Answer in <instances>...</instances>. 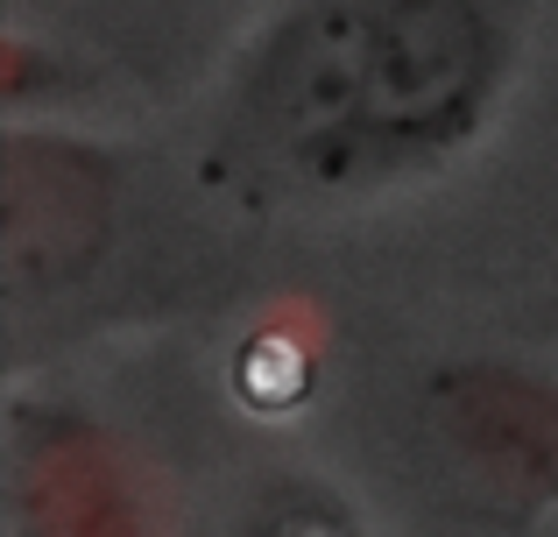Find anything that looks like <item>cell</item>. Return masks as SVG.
Segmentation results:
<instances>
[{
    "label": "cell",
    "instance_id": "1",
    "mask_svg": "<svg viewBox=\"0 0 558 537\" xmlns=\"http://www.w3.org/2000/svg\"><path fill=\"white\" fill-rule=\"evenodd\" d=\"M523 64V0H290L227 85L213 178L255 198H361L488 135Z\"/></svg>",
    "mask_w": 558,
    "mask_h": 537
},
{
    "label": "cell",
    "instance_id": "2",
    "mask_svg": "<svg viewBox=\"0 0 558 537\" xmlns=\"http://www.w3.org/2000/svg\"><path fill=\"white\" fill-rule=\"evenodd\" d=\"M8 537H191L149 453L71 396L8 403Z\"/></svg>",
    "mask_w": 558,
    "mask_h": 537
},
{
    "label": "cell",
    "instance_id": "3",
    "mask_svg": "<svg viewBox=\"0 0 558 537\" xmlns=\"http://www.w3.org/2000/svg\"><path fill=\"white\" fill-rule=\"evenodd\" d=\"M424 446L452 496L495 524H531L558 510V382L517 361H452L417 396Z\"/></svg>",
    "mask_w": 558,
    "mask_h": 537
},
{
    "label": "cell",
    "instance_id": "4",
    "mask_svg": "<svg viewBox=\"0 0 558 537\" xmlns=\"http://www.w3.org/2000/svg\"><path fill=\"white\" fill-rule=\"evenodd\" d=\"M121 220V156L93 135L43 127L28 113L0 142V276L8 297H57L85 283L113 248Z\"/></svg>",
    "mask_w": 558,
    "mask_h": 537
},
{
    "label": "cell",
    "instance_id": "5",
    "mask_svg": "<svg viewBox=\"0 0 558 537\" xmlns=\"http://www.w3.org/2000/svg\"><path fill=\"white\" fill-rule=\"evenodd\" d=\"M247 537H354V516L332 510L326 496H283L262 510V524Z\"/></svg>",
    "mask_w": 558,
    "mask_h": 537
}]
</instances>
